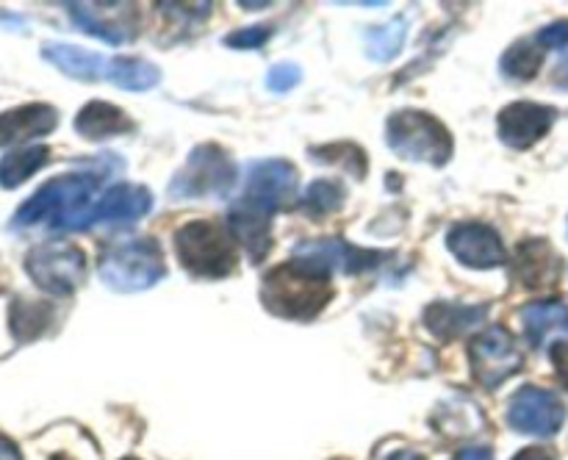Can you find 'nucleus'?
I'll list each match as a JSON object with an SVG mask.
<instances>
[{
    "instance_id": "13",
    "label": "nucleus",
    "mask_w": 568,
    "mask_h": 460,
    "mask_svg": "<svg viewBox=\"0 0 568 460\" xmlns=\"http://www.w3.org/2000/svg\"><path fill=\"white\" fill-rule=\"evenodd\" d=\"M447 247L460 264L471 269H497L508 260L505 244L494 227L483 222H460L447 233Z\"/></svg>"
},
{
    "instance_id": "16",
    "label": "nucleus",
    "mask_w": 568,
    "mask_h": 460,
    "mask_svg": "<svg viewBox=\"0 0 568 460\" xmlns=\"http://www.w3.org/2000/svg\"><path fill=\"white\" fill-rule=\"evenodd\" d=\"M59 122V111L48 103H28L0 114V147L31 142L50 133Z\"/></svg>"
},
{
    "instance_id": "3",
    "label": "nucleus",
    "mask_w": 568,
    "mask_h": 460,
    "mask_svg": "<svg viewBox=\"0 0 568 460\" xmlns=\"http://www.w3.org/2000/svg\"><path fill=\"white\" fill-rule=\"evenodd\" d=\"M166 275L164 255L159 242L148 236H122L109 244L100 258V277L109 288L122 294H136L161 283Z\"/></svg>"
},
{
    "instance_id": "32",
    "label": "nucleus",
    "mask_w": 568,
    "mask_h": 460,
    "mask_svg": "<svg viewBox=\"0 0 568 460\" xmlns=\"http://www.w3.org/2000/svg\"><path fill=\"white\" fill-rule=\"evenodd\" d=\"M549 360H552L555 371H558V380L568 388V341L552 344V349H549Z\"/></svg>"
},
{
    "instance_id": "11",
    "label": "nucleus",
    "mask_w": 568,
    "mask_h": 460,
    "mask_svg": "<svg viewBox=\"0 0 568 460\" xmlns=\"http://www.w3.org/2000/svg\"><path fill=\"white\" fill-rule=\"evenodd\" d=\"M294 258L305 260V264L316 266V269L342 272V275H361V272L372 269L381 264L386 255L375 253V249H361L353 244L342 242V238H311V242H300L294 247Z\"/></svg>"
},
{
    "instance_id": "27",
    "label": "nucleus",
    "mask_w": 568,
    "mask_h": 460,
    "mask_svg": "<svg viewBox=\"0 0 568 460\" xmlns=\"http://www.w3.org/2000/svg\"><path fill=\"white\" fill-rule=\"evenodd\" d=\"M544 64L541 44L530 42V39H519L516 44H510L503 55V72L514 81H530L538 75Z\"/></svg>"
},
{
    "instance_id": "15",
    "label": "nucleus",
    "mask_w": 568,
    "mask_h": 460,
    "mask_svg": "<svg viewBox=\"0 0 568 460\" xmlns=\"http://www.w3.org/2000/svg\"><path fill=\"white\" fill-rule=\"evenodd\" d=\"M564 258L552 249L547 238L521 242L514 255V275L525 288H549L560 280Z\"/></svg>"
},
{
    "instance_id": "35",
    "label": "nucleus",
    "mask_w": 568,
    "mask_h": 460,
    "mask_svg": "<svg viewBox=\"0 0 568 460\" xmlns=\"http://www.w3.org/2000/svg\"><path fill=\"white\" fill-rule=\"evenodd\" d=\"M0 460H22L20 449L9 441V438L0 436Z\"/></svg>"
},
{
    "instance_id": "38",
    "label": "nucleus",
    "mask_w": 568,
    "mask_h": 460,
    "mask_svg": "<svg viewBox=\"0 0 568 460\" xmlns=\"http://www.w3.org/2000/svg\"><path fill=\"white\" fill-rule=\"evenodd\" d=\"M242 6H244V9H264L266 3H242Z\"/></svg>"
},
{
    "instance_id": "9",
    "label": "nucleus",
    "mask_w": 568,
    "mask_h": 460,
    "mask_svg": "<svg viewBox=\"0 0 568 460\" xmlns=\"http://www.w3.org/2000/svg\"><path fill=\"white\" fill-rule=\"evenodd\" d=\"M294 192H297V170L288 161H253L247 166V175H244V188L239 203L253 211H261L266 216H275L294 197Z\"/></svg>"
},
{
    "instance_id": "36",
    "label": "nucleus",
    "mask_w": 568,
    "mask_h": 460,
    "mask_svg": "<svg viewBox=\"0 0 568 460\" xmlns=\"http://www.w3.org/2000/svg\"><path fill=\"white\" fill-rule=\"evenodd\" d=\"M555 86L564 89V92H568V55L564 61L558 64V70H555Z\"/></svg>"
},
{
    "instance_id": "22",
    "label": "nucleus",
    "mask_w": 568,
    "mask_h": 460,
    "mask_svg": "<svg viewBox=\"0 0 568 460\" xmlns=\"http://www.w3.org/2000/svg\"><path fill=\"white\" fill-rule=\"evenodd\" d=\"M67 11L72 14L81 31H87L89 37H98L109 44H122L133 33V28H128V22L120 14H98L94 3H67Z\"/></svg>"
},
{
    "instance_id": "29",
    "label": "nucleus",
    "mask_w": 568,
    "mask_h": 460,
    "mask_svg": "<svg viewBox=\"0 0 568 460\" xmlns=\"http://www.w3.org/2000/svg\"><path fill=\"white\" fill-rule=\"evenodd\" d=\"M300 81H303V70L294 61H283V64H275L266 72V86H270V92L277 94L292 92Z\"/></svg>"
},
{
    "instance_id": "18",
    "label": "nucleus",
    "mask_w": 568,
    "mask_h": 460,
    "mask_svg": "<svg viewBox=\"0 0 568 460\" xmlns=\"http://www.w3.org/2000/svg\"><path fill=\"white\" fill-rule=\"evenodd\" d=\"M133 127V120L114 103L105 100H92L83 105L75 116V131L89 142H103V139L122 136Z\"/></svg>"
},
{
    "instance_id": "8",
    "label": "nucleus",
    "mask_w": 568,
    "mask_h": 460,
    "mask_svg": "<svg viewBox=\"0 0 568 460\" xmlns=\"http://www.w3.org/2000/svg\"><path fill=\"white\" fill-rule=\"evenodd\" d=\"M521 364H525V355L503 325L486 327L469 347L471 375L486 391L503 386L508 377H514L521 369Z\"/></svg>"
},
{
    "instance_id": "4",
    "label": "nucleus",
    "mask_w": 568,
    "mask_h": 460,
    "mask_svg": "<svg viewBox=\"0 0 568 460\" xmlns=\"http://www.w3.org/2000/svg\"><path fill=\"white\" fill-rule=\"evenodd\" d=\"M175 253L183 269L194 277L220 280L236 269V238L216 222H189L175 233Z\"/></svg>"
},
{
    "instance_id": "37",
    "label": "nucleus",
    "mask_w": 568,
    "mask_h": 460,
    "mask_svg": "<svg viewBox=\"0 0 568 460\" xmlns=\"http://www.w3.org/2000/svg\"><path fill=\"white\" fill-rule=\"evenodd\" d=\"M377 460H425V458L416 452H408V449H399V452H392L386 454V458H377Z\"/></svg>"
},
{
    "instance_id": "30",
    "label": "nucleus",
    "mask_w": 568,
    "mask_h": 460,
    "mask_svg": "<svg viewBox=\"0 0 568 460\" xmlns=\"http://www.w3.org/2000/svg\"><path fill=\"white\" fill-rule=\"evenodd\" d=\"M270 33H272V28H266V25H250V28H244V31H233L231 37L225 39V44L227 48H239V50L261 48V44H266Z\"/></svg>"
},
{
    "instance_id": "1",
    "label": "nucleus",
    "mask_w": 568,
    "mask_h": 460,
    "mask_svg": "<svg viewBox=\"0 0 568 460\" xmlns=\"http://www.w3.org/2000/svg\"><path fill=\"white\" fill-rule=\"evenodd\" d=\"M331 297V275L300 258L270 269L261 283V303L281 319H314L325 310Z\"/></svg>"
},
{
    "instance_id": "23",
    "label": "nucleus",
    "mask_w": 568,
    "mask_h": 460,
    "mask_svg": "<svg viewBox=\"0 0 568 460\" xmlns=\"http://www.w3.org/2000/svg\"><path fill=\"white\" fill-rule=\"evenodd\" d=\"M50 159V150L44 144H28V147L11 150L0 159V186L17 188L26 183L37 170H42Z\"/></svg>"
},
{
    "instance_id": "26",
    "label": "nucleus",
    "mask_w": 568,
    "mask_h": 460,
    "mask_svg": "<svg viewBox=\"0 0 568 460\" xmlns=\"http://www.w3.org/2000/svg\"><path fill=\"white\" fill-rule=\"evenodd\" d=\"M405 37H408V22L392 20L381 28H372L366 33V55L372 61H392L403 53Z\"/></svg>"
},
{
    "instance_id": "2",
    "label": "nucleus",
    "mask_w": 568,
    "mask_h": 460,
    "mask_svg": "<svg viewBox=\"0 0 568 460\" xmlns=\"http://www.w3.org/2000/svg\"><path fill=\"white\" fill-rule=\"evenodd\" d=\"M98 188V177L89 172H70L44 183L33 197L17 211L14 227L50 225L55 231H83L89 211H92V197Z\"/></svg>"
},
{
    "instance_id": "5",
    "label": "nucleus",
    "mask_w": 568,
    "mask_h": 460,
    "mask_svg": "<svg viewBox=\"0 0 568 460\" xmlns=\"http://www.w3.org/2000/svg\"><path fill=\"white\" fill-rule=\"evenodd\" d=\"M388 147L405 161L444 166L453 159V136L447 127L427 111L403 109L388 116Z\"/></svg>"
},
{
    "instance_id": "7",
    "label": "nucleus",
    "mask_w": 568,
    "mask_h": 460,
    "mask_svg": "<svg viewBox=\"0 0 568 460\" xmlns=\"http://www.w3.org/2000/svg\"><path fill=\"white\" fill-rule=\"evenodd\" d=\"M26 272L42 292L67 297L87 280V255L70 242L39 244L28 253Z\"/></svg>"
},
{
    "instance_id": "6",
    "label": "nucleus",
    "mask_w": 568,
    "mask_h": 460,
    "mask_svg": "<svg viewBox=\"0 0 568 460\" xmlns=\"http://www.w3.org/2000/svg\"><path fill=\"white\" fill-rule=\"evenodd\" d=\"M239 181L236 164L231 155L216 144H200L189 153L186 164L181 166L170 183V194L178 200L194 197H214V194H227Z\"/></svg>"
},
{
    "instance_id": "25",
    "label": "nucleus",
    "mask_w": 568,
    "mask_h": 460,
    "mask_svg": "<svg viewBox=\"0 0 568 460\" xmlns=\"http://www.w3.org/2000/svg\"><path fill=\"white\" fill-rule=\"evenodd\" d=\"M344 200H347V192H344L342 183L325 181V177H322V181H314L308 188H305L303 200H300V211H303L305 216L320 219V216L342 211Z\"/></svg>"
},
{
    "instance_id": "19",
    "label": "nucleus",
    "mask_w": 568,
    "mask_h": 460,
    "mask_svg": "<svg viewBox=\"0 0 568 460\" xmlns=\"http://www.w3.org/2000/svg\"><path fill=\"white\" fill-rule=\"evenodd\" d=\"M519 319L532 347H544L549 336H568V305L560 303V299L525 305Z\"/></svg>"
},
{
    "instance_id": "31",
    "label": "nucleus",
    "mask_w": 568,
    "mask_h": 460,
    "mask_svg": "<svg viewBox=\"0 0 568 460\" xmlns=\"http://www.w3.org/2000/svg\"><path fill=\"white\" fill-rule=\"evenodd\" d=\"M536 42L541 44V48H549V50H560L568 44V20H555L552 25L541 28V31L536 33Z\"/></svg>"
},
{
    "instance_id": "10",
    "label": "nucleus",
    "mask_w": 568,
    "mask_h": 460,
    "mask_svg": "<svg viewBox=\"0 0 568 460\" xmlns=\"http://www.w3.org/2000/svg\"><path fill=\"white\" fill-rule=\"evenodd\" d=\"M508 425L516 432L536 438H552L566 425V405L558 393L538 386H525L510 397Z\"/></svg>"
},
{
    "instance_id": "17",
    "label": "nucleus",
    "mask_w": 568,
    "mask_h": 460,
    "mask_svg": "<svg viewBox=\"0 0 568 460\" xmlns=\"http://www.w3.org/2000/svg\"><path fill=\"white\" fill-rule=\"evenodd\" d=\"M488 316V305H458V303H433L425 310V325L433 336L458 338L466 330L480 325Z\"/></svg>"
},
{
    "instance_id": "40",
    "label": "nucleus",
    "mask_w": 568,
    "mask_h": 460,
    "mask_svg": "<svg viewBox=\"0 0 568 460\" xmlns=\"http://www.w3.org/2000/svg\"><path fill=\"white\" fill-rule=\"evenodd\" d=\"M125 460H136V458H125Z\"/></svg>"
},
{
    "instance_id": "24",
    "label": "nucleus",
    "mask_w": 568,
    "mask_h": 460,
    "mask_svg": "<svg viewBox=\"0 0 568 460\" xmlns=\"http://www.w3.org/2000/svg\"><path fill=\"white\" fill-rule=\"evenodd\" d=\"M11 333L17 341H31V338L42 336L48 325L53 321V308L42 303H28V299H17L11 305Z\"/></svg>"
},
{
    "instance_id": "14",
    "label": "nucleus",
    "mask_w": 568,
    "mask_h": 460,
    "mask_svg": "<svg viewBox=\"0 0 568 460\" xmlns=\"http://www.w3.org/2000/svg\"><path fill=\"white\" fill-rule=\"evenodd\" d=\"M150 208H153V194H150L148 188L136 186V183H120V186H111L109 192L92 205L87 222H83V231L98 225H133V222L142 219Z\"/></svg>"
},
{
    "instance_id": "20",
    "label": "nucleus",
    "mask_w": 568,
    "mask_h": 460,
    "mask_svg": "<svg viewBox=\"0 0 568 460\" xmlns=\"http://www.w3.org/2000/svg\"><path fill=\"white\" fill-rule=\"evenodd\" d=\"M42 55L55 67V70L75 78V81H98V78L105 75V64H109V59H103L100 53H92V50H83L64 42L44 44Z\"/></svg>"
},
{
    "instance_id": "33",
    "label": "nucleus",
    "mask_w": 568,
    "mask_h": 460,
    "mask_svg": "<svg viewBox=\"0 0 568 460\" xmlns=\"http://www.w3.org/2000/svg\"><path fill=\"white\" fill-rule=\"evenodd\" d=\"M453 460H494V452L486 447H469L464 449V452L455 454Z\"/></svg>"
},
{
    "instance_id": "28",
    "label": "nucleus",
    "mask_w": 568,
    "mask_h": 460,
    "mask_svg": "<svg viewBox=\"0 0 568 460\" xmlns=\"http://www.w3.org/2000/svg\"><path fill=\"white\" fill-rule=\"evenodd\" d=\"M311 159L322 161V164L342 166V170L353 172L358 177H364L366 170V155L358 144H327V147H314L311 150Z\"/></svg>"
},
{
    "instance_id": "21",
    "label": "nucleus",
    "mask_w": 568,
    "mask_h": 460,
    "mask_svg": "<svg viewBox=\"0 0 568 460\" xmlns=\"http://www.w3.org/2000/svg\"><path fill=\"white\" fill-rule=\"evenodd\" d=\"M103 78L125 92H148L159 86L161 70L139 55H116V59H109Z\"/></svg>"
},
{
    "instance_id": "34",
    "label": "nucleus",
    "mask_w": 568,
    "mask_h": 460,
    "mask_svg": "<svg viewBox=\"0 0 568 460\" xmlns=\"http://www.w3.org/2000/svg\"><path fill=\"white\" fill-rule=\"evenodd\" d=\"M514 460H555V452L541 447H530V449H521Z\"/></svg>"
},
{
    "instance_id": "12",
    "label": "nucleus",
    "mask_w": 568,
    "mask_h": 460,
    "mask_svg": "<svg viewBox=\"0 0 568 460\" xmlns=\"http://www.w3.org/2000/svg\"><path fill=\"white\" fill-rule=\"evenodd\" d=\"M558 111L552 105L532 103V100H516L505 105L497 116L499 139L514 150H530L532 144L541 142L555 125Z\"/></svg>"
},
{
    "instance_id": "39",
    "label": "nucleus",
    "mask_w": 568,
    "mask_h": 460,
    "mask_svg": "<svg viewBox=\"0 0 568 460\" xmlns=\"http://www.w3.org/2000/svg\"><path fill=\"white\" fill-rule=\"evenodd\" d=\"M50 460H72V458H67V454H53V458Z\"/></svg>"
}]
</instances>
